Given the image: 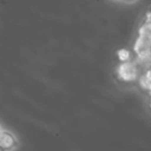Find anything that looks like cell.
Instances as JSON below:
<instances>
[{
	"label": "cell",
	"instance_id": "cell-3",
	"mask_svg": "<svg viewBox=\"0 0 151 151\" xmlns=\"http://www.w3.org/2000/svg\"><path fill=\"white\" fill-rule=\"evenodd\" d=\"M116 55H117L118 60H119L120 63L132 61V52L126 48H121L119 50H117Z\"/></svg>",
	"mask_w": 151,
	"mask_h": 151
},
{
	"label": "cell",
	"instance_id": "cell-1",
	"mask_svg": "<svg viewBox=\"0 0 151 151\" xmlns=\"http://www.w3.org/2000/svg\"><path fill=\"white\" fill-rule=\"evenodd\" d=\"M116 77L119 81L124 83H130L139 80L140 75V66L136 61L122 62L116 67Z\"/></svg>",
	"mask_w": 151,
	"mask_h": 151
},
{
	"label": "cell",
	"instance_id": "cell-2",
	"mask_svg": "<svg viewBox=\"0 0 151 151\" xmlns=\"http://www.w3.org/2000/svg\"><path fill=\"white\" fill-rule=\"evenodd\" d=\"M18 146V142L13 132L1 128L0 132V147L2 151H12Z\"/></svg>",
	"mask_w": 151,
	"mask_h": 151
},
{
	"label": "cell",
	"instance_id": "cell-5",
	"mask_svg": "<svg viewBox=\"0 0 151 151\" xmlns=\"http://www.w3.org/2000/svg\"><path fill=\"white\" fill-rule=\"evenodd\" d=\"M144 75L146 76V78L148 79L149 81H151V67H149L148 69L144 71Z\"/></svg>",
	"mask_w": 151,
	"mask_h": 151
},
{
	"label": "cell",
	"instance_id": "cell-6",
	"mask_svg": "<svg viewBox=\"0 0 151 151\" xmlns=\"http://www.w3.org/2000/svg\"><path fill=\"white\" fill-rule=\"evenodd\" d=\"M148 92H149V95H150V99H151V89H150V90L148 91Z\"/></svg>",
	"mask_w": 151,
	"mask_h": 151
},
{
	"label": "cell",
	"instance_id": "cell-4",
	"mask_svg": "<svg viewBox=\"0 0 151 151\" xmlns=\"http://www.w3.org/2000/svg\"><path fill=\"white\" fill-rule=\"evenodd\" d=\"M138 81H139V85H140L144 90L149 91L151 89V81H149L148 79L146 78V76H145L144 73L141 75V77L139 78Z\"/></svg>",
	"mask_w": 151,
	"mask_h": 151
},
{
	"label": "cell",
	"instance_id": "cell-7",
	"mask_svg": "<svg viewBox=\"0 0 151 151\" xmlns=\"http://www.w3.org/2000/svg\"><path fill=\"white\" fill-rule=\"evenodd\" d=\"M149 107H150V109H151V99H150V104H149Z\"/></svg>",
	"mask_w": 151,
	"mask_h": 151
}]
</instances>
